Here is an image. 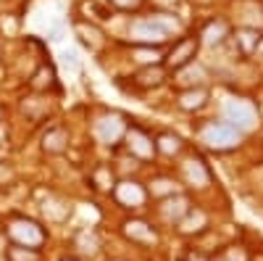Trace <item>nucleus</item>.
I'll list each match as a JSON object with an SVG mask.
<instances>
[{
  "instance_id": "23",
  "label": "nucleus",
  "mask_w": 263,
  "mask_h": 261,
  "mask_svg": "<svg viewBox=\"0 0 263 261\" xmlns=\"http://www.w3.org/2000/svg\"><path fill=\"white\" fill-rule=\"evenodd\" d=\"M53 72L50 69H40L37 74H34V79H32V87L34 90H48V87H53Z\"/></svg>"
},
{
  "instance_id": "18",
  "label": "nucleus",
  "mask_w": 263,
  "mask_h": 261,
  "mask_svg": "<svg viewBox=\"0 0 263 261\" xmlns=\"http://www.w3.org/2000/svg\"><path fill=\"white\" fill-rule=\"evenodd\" d=\"M177 82H179V84H190V90H192L197 82H203V69H200V66H195V63H187L184 69H179Z\"/></svg>"
},
{
  "instance_id": "5",
  "label": "nucleus",
  "mask_w": 263,
  "mask_h": 261,
  "mask_svg": "<svg viewBox=\"0 0 263 261\" xmlns=\"http://www.w3.org/2000/svg\"><path fill=\"white\" fill-rule=\"evenodd\" d=\"M224 116H227V124H232L239 132L253 129L258 124V114L248 100H227L224 103Z\"/></svg>"
},
{
  "instance_id": "15",
  "label": "nucleus",
  "mask_w": 263,
  "mask_h": 261,
  "mask_svg": "<svg viewBox=\"0 0 263 261\" xmlns=\"http://www.w3.org/2000/svg\"><path fill=\"white\" fill-rule=\"evenodd\" d=\"M6 258L8 261H42V253L37 248H24V246H8L6 248Z\"/></svg>"
},
{
  "instance_id": "31",
  "label": "nucleus",
  "mask_w": 263,
  "mask_h": 261,
  "mask_svg": "<svg viewBox=\"0 0 263 261\" xmlns=\"http://www.w3.org/2000/svg\"><path fill=\"white\" fill-rule=\"evenodd\" d=\"M0 114H3V108H0Z\"/></svg>"
},
{
  "instance_id": "11",
  "label": "nucleus",
  "mask_w": 263,
  "mask_h": 261,
  "mask_svg": "<svg viewBox=\"0 0 263 261\" xmlns=\"http://www.w3.org/2000/svg\"><path fill=\"white\" fill-rule=\"evenodd\" d=\"M187 211H190V203H187L184 195H171V198H166L163 206H161V216L171 224H179Z\"/></svg>"
},
{
  "instance_id": "17",
  "label": "nucleus",
  "mask_w": 263,
  "mask_h": 261,
  "mask_svg": "<svg viewBox=\"0 0 263 261\" xmlns=\"http://www.w3.org/2000/svg\"><path fill=\"white\" fill-rule=\"evenodd\" d=\"M224 34H227V24L224 21H211V24L203 29V42L205 45H216V42H221L224 40Z\"/></svg>"
},
{
  "instance_id": "1",
  "label": "nucleus",
  "mask_w": 263,
  "mask_h": 261,
  "mask_svg": "<svg viewBox=\"0 0 263 261\" xmlns=\"http://www.w3.org/2000/svg\"><path fill=\"white\" fill-rule=\"evenodd\" d=\"M179 29V21L171 13H158L150 19H137L135 24L129 27V37L140 42L142 48H158Z\"/></svg>"
},
{
  "instance_id": "16",
  "label": "nucleus",
  "mask_w": 263,
  "mask_h": 261,
  "mask_svg": "<svg viewBox=\"0 0 263 261\" xmlns=\"http://www.w3.org/2000/svg\"><path fill=\"white\" fill-rule=\"evenodd\" d=\"M163 82V69L161 66H145L137 74V84L140 87H158Z\"/></svg>"
},
{
  "instance_id": "3",
  "label": "nucleus",
  "mask_w": 263,
  "mask_h": 261,
  "mask_svg": "<svg viewBox=\"0 0 263 261\" xmlns=\"http://www.w3.org/2000/svg\"><path fill=\"white\" fill-rule=\"evenodd\" d=\"M200 143L211 150H232L242 143V132L227 121H208L200 129Z\"/></svg>"
},
{
  "instance_id": "29",
  "label": "nucleus",
  "mask_w": 263,
  "mask_h": 261,
  "mask_svg": "<svg viewBox=\"0 0 263 261\" xmlns=\"http://www.w3.org/2000/svg\"><path fill=\"white\" fill-rule=\"evenodd\" d=\"M111 261H124V258H111Z\"/></svg>"
},
{
  "instance_id": "2",
  "label": "nucleus",
  "mask_w": 263,
  "mask_h": 261,
  "mask_svg": "<svg viewBox=\"0 0 263 261\" xmlns=\"http://www.w3.org/2000/svg\"><path fill=\"white\" fill-rule=\"evenodd\" d=\"M6 232L13 240V246H24V248H42L48 240V232L42 230L34 219H27V216H16L6 224Z\"/></svg>"
},
{
  "instance_id": "20",
  "label": "nucleus",
  "mask_w": 263,
  "mask_h": 261,
  "mask_svg": "<svg viewBox=\"0 0 263 261\" xmlns=\"http://www.w3.org/2000/svg\"><path fill=\"white\" fill-rule=\"evenodd\" d=\"M77 248L84 256H95L98 253V237H95V232H79L77 235Z\"/></svg>"
},
{
  "instance_id": "6",
  "label": "nucleus",
  "mask_w": 263,
  "mask_h": 261,
  "mask_svg": "<svg viewBox=\"0 0 263 261\" xmlns=\"http://www.w3.org/2000/svg\"><path fill=\"white\" fill-rule=\"evenodd\" d=\"M114 195H116V201L121 206H126V208H140L147 201V190L137 180H121L114 187Z\"/></svg>"
},
{
  "instance_id": "25",
  "label": "nucleus",
  "mask_w": 263,
  "mask_h": 261,
  "mask_svg": "<svg viewBox=\"0 0 263 261\" xmlns=\"http://www.w3.org/2000/svg\"><path fill=\"white\" fill-rule=\"evenodd\" d=\"M213 261H248V256H245L242 248H227L224 253H218Z\"/></svg>"
},
{
  "instance_id": "8",
  "label": "nucleus",
  "mask_w": 263,
  "mask_h": 261,
  "mask_svg": "<svg viewBox=\"0 0 263 261\" xmlns=\"http://www.w3.org/2000/svg\"><path fill=\"white\" fill-rule=\"evenodd\" d=\"M195 53H197V40L195 37H184V40H179L177 45L171 48V53L166 56V63L171 69H184L187 63H192Z\"/></svg>"
},
{
  "instance_id": "21",
  "label": "nucleus",
  "mask_w": 263,
  "mask_h": 261,
  "mask_svg": "<svg viewBox=\"0 0 263 261\" xmlns=\"http://www.w3.org/2000/svg\"><path fill=\"white\" fill-rule=\"evenodd\" d=\"M150 193L153 195H161V198H171V195H177V185L166 177H158L150 182Z\"/></svg>"
},
{
  "instance_id": "26",
  "label": "nucleus",
  "mask_w": 263,
  "mask_h": 261,
  "mask_svg": "<svg viewBox=\"0 0 263 261\" xmlns=\"http://www.w3.org/2000/svg\"><path fill=\"white\" fill-rule=\"evenodd\" d=\"M95 182H98V187H103V190H111V185H114L111 171H108V169H98V174H95Z\"/></svg>"
},
{
  "instance_id": "4",
  "label": "nucleus",
  "mask_w": 263,
  "mask_h": 261,
  "mask_svg": "<svg viewBox=\"0 0 263 261\" xmlns=\"http://www.w3.org/2000/svg\"><path fill=\"white\" fill-rule=\"evenodd\" d=\"M92 135H95V140L100 145H119L124 140V135H126V121H124L121 114L111 111V114H105V116H100L95 121Z\"/></svg>"
},
{
  "instance_id": "22",
  "label": "nucleus",
  "mask_w": 263,
  "mask_h": 261,
  "mask_svg": "<svg viewBox=\"0 0 263 261\" xmlns=\"http://www.w3.org/2000/svg\"><path fill=\"white\" fill-rule=\"evenodd\" d=\"M135 61L142 63V66H158V63H161V53L156 48H140L135 53Z\"/></svg>"
},
{
  "instance_id": "9",
  "label": "nucleus",
  "mask_w": 263,
  "mask_h": 261,
  "mask_svg": "<svg viewBox=\"0 0 263 261\" xmlns=\"http://www.w3.org/2000/svg\"><path fill=\"white\" fill-rule=\"evenodd\" d=\"M124 235L132 243H142V246H156L158 243V232L142 219H126L124 222Z\"/></svg>"
},
{
  "instance_id": "14",
  "label": "nucleus",
  "mask_w": 263,
  "mask_h": 261,
  "mask_svg": "<svg viewBox=\"0 0 263 261\" xmlns=\"http://www.w3.org/2000/svg\"><path fill=\"white\" fill-rule=\"evenodd\" d=\"M205 98H208V93L203 87H192V90H184L179 95V108L182 111H197V108L205 106Z\"/></svg>"
},
{
  "instance_id": "10",
  "label": "nucleus",
  "mask_w": 263,
  "mask_h": 261,
  "mask_svg": "<svg viewBox=\"0 0 263 261\" xmlns=\"http://www.w3.org/2000/svg\"><path fill=\"white\" fill-rule=\"evenodd\" d=\"M182 171H184V180H187L192 187H208V185H211V169L205 166L203 159H197V156L187 159L184 166H182Z\"/></svg>"
},
{
  "instance_id": "28",
  "label": "nucleus",
  "mask_w": 263,
  "mask_h": 261,
  "mask_svg": "<svg viewBox=\"0 0 263 261\" xmlns=\"http://www.w3.org/2000/svg\"><path fill=\"white\" fill-rule=\"evenodd\" d=\"M0 140H6V129L3 127H0Z\"/></svg>"
},
{
  "instance_id": "13",
  "label": "nucleus",
  "mask_w": 263,
  "mask_h": 261,
  "mask_svg": "<svg viewBox=\"0 0 263 261\" xmlns=\"http://www.w3.org/2000/svg\"><path fill=\"white\" fill-rule=\"evenodd\" d=\"M66 145H69V135H66V129L61 127H53L45 132V137H42V148H45V153H63Z\"/></svg>"
},
{
  "instance_id": "30",
  "label": "nucleus",
  "mask_w": 263,
  "mask_h": 261,
  "mask_svg": "<svg viewBox=\"0 0 263 261\" xmlns=\"http://www.w3.org/2000/svg\"><path fill=\"white\" fill-rule=\"evenodd\" d=\"M63 261H74V258H63Z\"/></svg>"
},
{
  "instance_id": "7",
  "label": "nucleus",
  "mask_w": 263,
  "mask_h": 261,
  "mask_svg": "<svg viewBox=\"0 0 263 261\" xmlns=\"http://www.w3.org/2000/svg\"><path fill=\"white\" fill-rule=\"evenodd\" d=\"M124 140H126V148L132 150V156L137 159H153V153H156V143L140 127H126Z\"/></svg>"
},
{
  "instance_id": "24",
  "label": "nucleus",
  "mask_w": 263,
  "mask_h": 261,
  "mask_svg": "<svg viewBox=\"0 0 263 261\" xmlns=\"http://www.w3.org/2000/svg\"><path fill=\"white\" fill-rule=\"evenodd\" d=\"M237 40L242 42L245 53H250L253 48H258V40H260V34H258V32H253V29H242V32H239V37H237Z\"/></svg>"
},
{
  "instance_id": "27",
  "label": "nucleus",
  "mask_w": 263,
  "mask_h": 261,
  "mask_svg": "<svg viewBox=\"0 0 263 261\" xmlns=\"http://www.w3.org/2000/svg\"><path fill=\"white\" fill-rule=\"evenodd\" d=\"M111 6L121 8V11H135L142 6V0H111Z\"/></svg>"
},
{
  "instance_id": "19",
  "label": "nucleus",
  "mask_w": 263,
  "mask_h": 261,
  "mask_svg": "<svg viewBox=\"0 0 263 261\" xmlns=\"http://www.w3.org/2000/svg\"><path fill=\"white\" fill-rule=\"evenodd\" d=\"M156 150H161V153H166V156H174V153H179L182 150V140L177 137V135H161L158 137V143H156Z\"/></svg>"
},
{
  "instance_id": "12",
  "label": "nucleus",
  "mask_w": 263,
  "mask_h": 261,
  "mask_svg": "<svg viewBox=\"0 0 263 261\" xmlns=\"http://www.w3.org/2000/svg\"><path fill=\"white\" fill-rule=\"evenodd\" d=\"M205 227H208V216H205V211H200V208H190V211L182 216V222H179V232H182V235L203 232Z\"/></svg>"
}]
</instances>
